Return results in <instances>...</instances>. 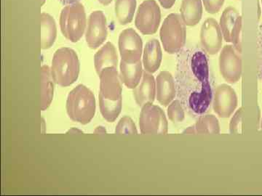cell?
I'll return each instance as SVG.
<instances>
[{
  "label": "cell",
  "instance_id": "f35d334b",
  "mask_svg": "<svg viewBox=\"0 0 262 196\" xmlns=\"http://www.w3.org/2000/svg\"><path fill=\"white\" fill-rule=\"evenodd\" d=\"M261 4H262V0H261Z\"/></svg>",
  "mask_w": 262,
  "mask_h": 196
},
{
  "label": "cell",
  "instance_id": "30bf717a",
  "mask_svg": "<svg viewBox=\"0 0 262 196\" xmlns=\"http://www.w3.org/2000/svg\"><path fill=\"white\" fill-rule=\"evenodd\" d=\"M142 48V39L134 29L122 31L119 37V50L122 61L128 63L141 61Z\"/></svg>",
  "mask_w": 262,
  "mask_h": 196
},
{
  "label": "cell",
  "instance_id": "e575fe53",
  "mask_svg": "<svg viewBox=\"0 0 262 196\" xmlns=\"http://www.w3.org/2000/svg\"><path fill=\"white\" fill-rule=\"evenodd\" d=\"M83 132L82 131L78 130L77 128H72L71 130L67 132V134H82Z\"/></svg>",
  "mask_w": 262,
  "mask_h": 196
},
{
  "label": "cell",
  "instance_id": "d4e9b609",
  "mask_svg": "<svg viewBox=\"0 0 262 196\" xmlns=\"http://www.w3.org/2000/svg\"><path fill=\"white\" fill-rule=\"evenodd\" d=\"M169 119L173 123H180L185 118V110L179 100H175L169 104L168 108Z\"/></svg>",
  "mask_w": 262,
  "mask_h": 196
},
{
  "label": "cell",
  "instance_id": "603a6c76",
  "mask_svg": "<svg viewBox=\"0 0 262 196\" xmlns=\"http://www.w3.org/2000/svg\"><path fill=\"white\" fill-rule=\"evenodd\" d=\"M136 7V0H116L115 14L121 25L130 23L134 18Z\"/></svg>",
  "mask_w": 262,
  "mask_h": 196
},
{
  "label": "cell",
  "instance_id": "7c38bea8",
  "mask_svg": "<svg viewBox=\"0 0 262 196\" xmlns=\"http://www.w3.org/2000/svg\"><path fill=\"white\" fill-rule=\"evenodd\" d=\"M106 19L102 11H94L90 15L86 32V42L91 49H96L107 37Z\"/></svg>",
  "mask_w": 262,
  "mask_h": 196
},
{
  "label": "cell",
  "instance_id": "ffe728a7",
  "mask_svg": "<svg viewBox=\"0 0 262 196\" xmlns=\"http://www.w3.org/2000/svg\"><path fill=\"white\" fill-rule=\"evenodd\" d=\"M56 25L54 18L48 14H41V47L49 49L53 45L56 38Z\"/></svg>",
  "mask_w": 262,
  "mask_h": 196
},
{
  "label": "cell",
  "instance_id": "ba28073f",
  "mask_svg": "<svg viewBox=\"0 0 262 196\" xmlns=\"http://www.w3.org/2000/svg\"><path fill=\"white\" fill-rule=\"evenodd\" d=\"M160 20L161 12L155 0H145L138 9L136 27L143 34H153L158 31Z\"/></svg>",
  "mask_w": 262,
  "mask_h": 196
},
{
  "label": "cell",
  "instance_id": "74e56055",
  "mask_svg": "<svg viewBox=\"0 0 262 196\" xmlns=\"http://www.w3.org/2000/svg\"><path fill=\"white\" fill-rule=\"evenodd\" d=\"M261 129L262 130V118H261Z\"/></svg>",
  "mask_w": 262,
  "mask_h": 196
},
{
  "label": "cell",
  "instance_id": "4316f807",
  "mask_svg": "<svg viewBox=\"0 0 262 196\" xmlns=\"http://www.w3.org/2000/svg\"><path fill=\"white\" fill-rule=\"evenodd\" d=\"M242 29L243 18L241 15H239L235 25H234L233 32H232V43L233 44L234 49L239 54L242 53Z\"/></svg>",
  "mask_w": 262,
  "mask_h": 196
},
{
  "label": "cell",
  "instance_id": "e0dca14e",
  "mask_svg": "<svg viewBox=\"0 0 262 196\" xmlns=\"http://www.w3.org/2000/svg\"><path fill=\"white\" fill-rule=\"evenodd\" d=\"M162 58L163 53L158 39H151L146 43L143 56V63L146 71L150 74L156 72L161 64Z\"/></svg>",
  "mask_w": 262,
  "mask_h": 196
},
{
  "label": "cell",
  "instance_id": "1f68e13d",
  "mask_svg": "<svg viewBox=\"0 0 262 196\" xmlns=\"http://www.w3.org/2000/svg\"><path fill=\"white\" fill-rule=\"evenodd\" d=\"M95 134H106V130L105 127L99 126L96 127V130H94Z\"/></svg>",
  "mask_w": 262,
  "mask_h": 196
},
{
  "label": "cell",
  "instance_id": "5b68a950",
  "mask_svg": "<svg viewBox=\"0 0 262 196\" xmlns=\"http://www.w3.org/2000/svg\"><path fill=\"white\" fill-rule=\"evenodd\" d=\"M160 39L165 51L170 54L182 51L186 43V24L180 15L171 13L164 20Z\"/></svg>",
  "mask_w": 262,
  "mask_h": 196
},
{
  "label": "cell",
  "instance_id": "7402d4cb",
  "mask_svg": "<svg viewBox=\"0 0 262 196\" xmlns=\"http://www.w3.org/2000/svg\"><path fill=\"white\" fill-rule=\"evenodd\" d=\"M239 15L238 12L233 7H228L222 13L220 19V27L222 35L227 42H232V32Z\"/></svg>",
  "mask_w": 262,
  "mask_h": 196
},
{
  "label": "cell",
  "instance_id": "d6986e66",
  "mask_svg": "<svg viewBox=\"0 0 262 196\" xmlns=\"http://www.w3.org/2000/svg\"><path fill=\"white\" fill-rule=\"evenodd\" d=\"M203 15L201 0H182L181 16L184 23L193 27L199 23Z\"/></svg>",
  "mask_w": 262,
  "mask_h": 196
},
{
  "label": "cell",
  "instance_id": "4dcf8cb0",
  "mask_svg": "<svg viewBox=\"0 0 262 196\" xmlns=\"http://www.w3.org/2000/svg\"><path fill=\"white\" fill-rule=\"evenodd\" d=\"M158 1L160 2V4H161L163 8L169 9V8L173 6L176 0H158Z\"/></svg>",
  "mask_w": 262,
  "mask_h": 196
},
{
  "label": "cell",
  "instance_id": "d590c367",
  "mask_svg": "<svg viewBox=\"0 0 262 196\" xmlns=\"http://www.w3.org/2000/svg\"><path fill=\"white\" fill-rule=\"evenodd\" d=\"M98 1L103 5H108L111 3V2L113 1V0H98Z\"/></svg>",
  "mask_w": 262,
  "mask_h": 196
},
{
  "label": "cell",
  "instance_id": "52a82bcc",
  "mask_svg": "<svg viewBox=\"0 0 262 196\" xmlns=\"http://www.w3.org/2000/svg\"><path fill=\"white\" fill-rule=\"evenodd\" d=\"M139 127L142 134L165 135L168 130V121L163 110L152 103L142 106Z\"/></svg>",
  "mask_w": 262,
  "mask_h": 196
},
{
  "label": "cell",
  "instance_id": "277c9868",
  "mask_svg": "<svg viewBox=\"0 0 262 196\" xmlns=\"http://www.w3.org/2000/svg\"><path fill=\"white\" fill-rule=\"evenodd\" d=\"M67 111L72 121L87 125L96 113L94 94L85 86L79 84L69 94L67 101Z\"/></svg>",
  "mask_w": 262,
  "mask_h": 196
},
{
  "label": "cell",
  "instance_id": "d6a6232c",
  "mask_svg": "<svg viewBox=\"0 0 262 196\" xmlns=\"http://www.w3.org/2000/svg\"><path fill=\"white\" fill-rule=\"evenodd\" d=\"M63 5H69L75 4L80 2V0H59Z\"/></svg>",
  "mask_w": 262,
  "mask_h": 196
},
{
  "label": "cell",
  "instance_id": "6da1fadb",
  "mask_svg": "<svg viewBox=\"0 0 262 196\" xmlns=\"http://www.w3.org/2000/svg\"><path fill=\"white\" fill-rule=\"evenodd\" d=\"M176 87L177 97L189 116L199 118L209 110L214 92L209 61L204 50L189 47L179 52Z\"/></svg>",
  "mask_w": 262,
  "mask_h": 196
},
{
  "label": "cell",
  "instance_id": "9c48e42d",
  "mask_svg": "<svg viewBox=\"0 0 262 196\" xmlns=\"http://www.w3.org/2000/svg\"><path fill=\"white\" fill-rule=\"evenodd\" d=\"M220 72L229 84L238 82L242 74V60L241 54L233 46L226 45L220 56Z\"/></svg>",
  "mask_w": 262,
  "mask_h": 196
},
{
  "label": "cell",
  "instance_id": "8fae6325",
  "mask_svg": "<svg viewBox=\"0 0 262 196\" xmlns=\"http://www.w3.org/2000/svg\"><path fill=\"white\" fill-rule=\"evenodd\" d=\"M237 97L230 86L223 84L215 88L213 97L215 113L221 118H228L237 107Z\"/></svg>",
  "mask_w": 262,
  "mask_h": 196
},
{
  "label": "cell",
  "instance_id": "836d02e7",
  "mask_svg": "<svg viewBox=\"0 0 262 196\" xmlns=\"http://www.w3.org/2000/svg\"><path fill=\"white\" fill-rule=\"evenodd\" d=\"M184 134H196L195 130H194V125L192 127H188L187 129H186L183 132Z\"/></svg>",
  "mask_w": 262,
  "mask_h": 196
},
{
  "label": "cell",
  "instance_id": "ac0fdd59",
  "mask_svg": "<svg viewBox=\"0 0 262 196\" xmlns=\"http://www.w3.org/2000/svg\"><path fill=\"white\" fill-rule=\"evenodd\" d=\"M142 64L139 61L136 63H128L124 61L120 63V78L127 88L135 89L142 77Z\"/></svg>",
  "mask_w": 262,
  "mask_h": 196
},
{
  "label": "cell",
  "instance_id": "484cf974",
  "mask_svg": "<svg viewBox=\"0 0 262 196\" xmlns=\"http://www.w3.org/2000/svg\"><path fill=\"white\" fill-rule=\"evenodd\" d=\"M115 133L118 135H137L138 131L130 117L124 116L117 124Z\"/></svg>",
  "mask_w": 262,
  "mask_h": 196
},
{
  "label": "cell",
  "instance_id": "7a4b0ae2",
  "mask_svg": "<svg viewBox=\"0 0 262 196\" xmlns=\"http://www.w3.org/2000/svg\"><path fill=\"white\" fill-rule=\"evenodd\" d=\"M100 77V110L103 118L113 122L121 112L122 85L117 68H107Z\"/></svg>",
  "mask_w": 262,
  "mask_h": 196
},
{
  "label": "cell",
  "instance_id": "f1b7e54d",
  "mask_svg": "<svg viewBox=\"0 0 262 196\" xmlns=\"http://www.w3.org/2000/svg\"><path fill=\"white\" fill-rule=\"evenodd\" d=\"M257 71L262 83V23L259 26L257 36Z\"/></svg>",
  "mask_w": 262,
  "mask_h": 196
},
{
  "label": "cell",
  "instance_id": "44dd1931",
  "mask_svg": "<svg viewBox=\"0 0 262 196\" xmlns=\"http://www.w3.org/2000/svg\"><path fill=\"white\" fill-rule=\"evenodd\" d=\"M41 80V109L45 111L49 107L53 97V80L48 65H42Z\"/></svg>",
  "mask_w": 262,
  "mask_h": 196
},
{
  "label": "cell",
  "instance_id": "5bb4252c",
  "mask_svg": "<svg viewBox=\"0 0 262 196\" xmlns=\"http://www.w3.org/2000/svg\"><path fill=\"white\" fill-rule=\"evenodd\" d=\"M157 99L164 106H168L175 98L177 87L173 76L168 71H161L157 77Z\"/></svg>",
  "mask_w": 262,
  "mask_h": 196
},
{
  "label": "cell",
  "instance_id": "3957f363",
  "mask_svg": "<svg viewBox=\"0 0 262 196\" xmlns=\"http://www.w3.org/2000/svg\"><path fill=\"white\" fill-rule=\"evenodd\" d=\"M51 71L53 82L61 87L75 83L80 73V61L75 51L69 47L56 51L52 60Z\"/></svg>",
  "mask_w": 262,
  "mask_h": 196
},
{
  "label": "cell",
  "instance_id": "9a60e30c",
  "mask_svg": "<svg viewBox=\"0 0 262 196\" xmlns=\"http://www.w3.org/2000/svg\"><path fill=\"white\" fill-rule=\"evenodd\" d=\"M156 93V82L154 77L147 71L143 73L142 81L134 89V94L136 103L139 106L152 103Z\"/></svg>",
  "mask_w": 262,
  "mask_h": 196
},
{
  "label": "cell",
  "instance_id": "2e32d148",
  "mask_svg": "<svg viewBox=\"0 0 262 196\" xmlns=\"http://www.w3.org/2000/svg\"><path fill=\"white\" fill-rule=\"evenodd\" d=\"M95 68L98 75L105 68H117L118 63L116 49L113 43L106 42L94 56Z\"/></svg>",
  "mask_w": 262,
  "mask_h": 196
},
{
  "label": "cell",
  "instance_id": "8d00e7d4",
  "mask_svg": "<svg viewBox=\"0 0 262 196\" xmlns=\"http://www.w3.org/2000/svg\"><path fill=\"white\" fill-rule=\"evenodd\" d=\"M45 3H46V0H42V5H44Z\"/></svg>",
  "mask_w": 262,
  "mask_h": 196
},
{
  "label": "cell",
  "instance_id": "4fadbf2b",
  "mask_svg": "<svg viewBox=\"0 0 262 196\" xmlns=\"http://www.w3.org/2000/svg\"><path fill=\"white\" fill-rule=\"evenodd\" d=\"M202 46L210 55H215L220 51L222 46V32L218 22L209 18L202 26L201 32Z\"/></svg>",
  "mask_w": 262,
  "mask_h": 196
},
{
  "label": "cell",
  "instance_id": "cb8c5ba5",
  "mask_svg": "<svg viewBox=\"0 0 262 196\" xmlns=\"http://www.w3.org/2000/svg\"><path fill=\"white\" fill-rule=\"evenodd\" d=\"M194 127L196 134H219L220 132V123L213 115L200 116Z\"/></svg>",
  "mask_w": 262,
  "mask_h": 196
},
{
  "label": "cell",
  "instance_id": "f546056e",
  "mask_svg": "<svg viewBox=\"0 0 262 196\" xmlns=\"http://www.w3.org/2000/svg\"><path fill=\"white\" fill-rule=\"evenodd\" d=\"M203 2L206 11L211 14H214L220 11L225 3V0H203Z\"/></svg>",
  "mask_w": 262,
  "mask_h": 196
},
{
  "label": "cell",
  "instance_id": "8992f818",
  "mask_svg": "<svg viewBox=\"0 0 262 196\" xmlns=\"http://www.w3.org/2000/svg\"><path fill=\"white\" fill-rule=\"evenodd\" d=\"M62 34L72 42H77L83 35L86 27V14L80 3L67 5L60 16Z\"/></svg>",
  "mask_w": 262,
  "mask_h": 196
},
{
  "label": "cell",
  "instance_id": "83f0119b",
  "mask_svg": "<svg viewBox=\"0 0 262 196\" xmlns=\"http://www.w3.org/2000/svg\"><path fill=\"white\" fill-rule=\"evenodd\" d=\"M243 116H244V110L243 108L237 110V112L234 113L229 125V130L232 134L242 133L243 128Z\"/></svg>",
  "mask_w": 262,
  "mask_h": 196
}]
</instances>
